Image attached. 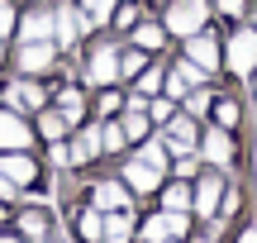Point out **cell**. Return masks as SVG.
<instances>
[{
	"mask_svg": "<svg viewBox=\"0 0 257 243\" xmlns=\"http://www.w3.org/2000/svg\"><path fill=\"white\" fill-rule=\"evenodd\" d=\"M205 19H210V10H205V0H176L172 10H167V29L172 34H200L205 29Z\"/></svg>",
	"mask_w": 257,
	"mask_h": 243,
	"instance_id": "1",
	"label": "cell"
},
{
	"mask_svg": "<svg viewBox=\"0 0 257 243\" xmlns=\"http://www.w3.org/2000/svg\"><path fill=\"white\" fill-rule=\"evenodd\" d=\"M229 67L238 76H248L257 67V34H252V29H238V34L229 38Z\"/></svg>",
	"mask_w": 257,
	"mask_h": 243,
	"instance_id": "2",
	"label": "cell"
},
{
	"mask_svg": "<svg viewBox=\"0 0 257 243\" xmlns=\"http://www.w3.org/2000/svg\"><path fill=\"white\" fill-rule=\"evenodd\" d=\"M86 72H91L95 86H110L114 76H119V53H114V48H100V53L91 57V67H86Z\"/></svg>",
	"mask_w": 257,
	"mask_h": 243,
	"instance_id": "3",
	"label": "cell"
},
{
	"mask_svg": "<svg viewBox=\"0 0 257 243\" xmlns=\"http://www.w3.org/2000/svg\"><path fill=\"white\" fill-rule=\"evenodd\" d=\"M191 62H195V67H205V76L219 67V48H214V38H210V34H205V38H200V34H191Z\"/></svg>",
	"mask_w": 257,
	"mask_h": 243,
	"instance_id": "4",
	"label": "cell"
},
{
	"mask_svg": "<svg viewBox=\"0 0 257 243\" xmlns=\"http://www.w3.org/2000/svg\"><path fill=\"white\" fill-rule=\"evenodd\" d=\"M128 186H134V191H153L157 186V181H162V172H157L153 167V162H143V158H138V162H128Z\"/></svg>",
	"mask_w": 257,
	"mask_h": 243,
	"instance_id": "5",
	"label": "cell"
},
{
	"mask_svg": "<svg viewBox=\"0 0 257 243\" xmlns=\"http://www.w3.org/2000/svg\"><path fill=\"white\" fill-rule=\"evenodd\" d=\"M19 62H24L29 72H43V67L53 62V43H43V38H34V43H24V53H19Z\"/></svg>",
	"mask_w": 257,
	"mask_h": 243,
	"instance_id": "6",
	"label": "cell"
},
{
	"mask_svg": "<svg viewBox=\"0 0 257 243\" xmlns=\"http://www.w3.org/2000/svg\"><path fill=\"white\" fill-rule=\"evenodd\" d=\"M205 158H210V162H219V167L233 158V148H229V134H224V124L205 134Z\"/></svg>",
	"mask_w": 257,
	"mask_h": 243,
	"instance_id": "7",
	"label": "cell"
},
{
	"mask_svg": "<svg viewBox=\"0 0 257 243\" xmlns=\"http://www.w3.org/2000/svg\"><path fill=\"white\" fill-rule=\"evenodd\" d=\"M0 143H5V148H24L29 143V129L15 119V114H5V110H0Z\"/></svg>",
	"mask_w": 257,
	"mask_h": 243,
	"instance_id": "8",
	"label": "cell"
},
{
	"mask_svg": "<svg viewBox=\"0 0 257 243\" xmlns=\"http://www.w3.org/2000/svg\"><path fill=\"white\" fill-rule=\"evenodd\" d=\"M214 205H219V177H205L200 191H195V210L200 215H214Z\"/></svg>",
	"mask_w": 257,
	"mask_h": 243,
	"instance_id": "9",
	"label": "cell"
},
{
	"mask_svg": "<svg viewBox=\"0 0 257 243\" xmlns=\"http://www.w3.org/2000/svg\"><path fill=\"white\" fill-rule=\"evenodd\" d=\"M167 134H172V143H167L172 153H186V148L195 143V129H191V119H172V124H167Z\"/></svg>",
	"mask_w": 257,
	"mask_h": 243,
	"instance_id": "10",
	"label": "cell"
},
{
	"mask_svg": "<svg viewBox=\"0 0 257 243\" xmlns=\"http://www.w3.org/2000/svg\"><path fill=\"white\" fill-rule=\"evenodd\" d=\"M0 172H5L15 186H19V181H34V162H29V158H19V148H15V158H5V162H0Z\"/></svg>",
	"mask_w": 257,
	"mask_h": 243,
	"instance_id": "11",
	"label": "cell"
},
{
	"mask_svg": "<svg viewBox=\"0 0 257 243\" xmlns=\"http://www.w3.org/2000/svg\"><path fill=\"white\" fill-rule=\"evenodd\" d=\"M95 205H100V210H124L128 196L114 186V181H100V186H95Z\"/></svg>",
	"mask_w": 257,
	"mask_h": 243,
	"instance_id": "12",
	"label": "cell"
},
{
	"mask_svg": "<svg viewBox=\"0 0 257 243\" xmlns=\"http://www.w3.org/2000/svg\"><path fill=\"white\" fill-rule=\"evenodd\" d=\"M100 153V129H86L81 139H76V148H72V162H86V158H95Z\"/></svg>",
	"mask_w": 257,
	"mask_h": 243,
	"instance_id": "13",
	"label": "cell"
},
{
	"mask_svg": "<svg viewBox=\"0 0 257 243\" xmlns=\"http://www.w3.org/2000/svg\"><path fill=\"white\" fill-rule=\"evenodd\" d=\"M81 29H86V19H81V15H72V10H62V15H57V38H62V43H72Z\"/></svg>",
	"mask_w": 257,
	"mask_h": 243,
	"instance_id": "14",
	"label": "cell"
},
{
	"mask_svg": "<svg viewBox=\"0 0 257 243\" xmlns=\"http://www.w3.org/2000/svg\"><path fill=\"white\" fill-rule=\"evenodd\" d=\"M19 34H24V43H34V38H48V34H53V19H48V15H29Z\"/></svg>",
	"mask_w": 257,
	"mask_h": 243,
	"instance_id": "15",
	"label": "cell"
},
{
	"mask_svg": "<svg viewBox=\"0 0 257 243\" xmlns=\"http://www.w3.org/2000/svg\"><path fill=\"white\" fill-rule=\"evenodd\" d=\"M105 243H128V215H124V210L110 215V224H105Z\"/></svg>",
	"mask_w": 257,
	"mask_h": 243,
	"instance_id": "16",
	"label": "cell"
},
{
	"mask_svg": "<svg viewBox=\"0 0 257 243\" xmlns=\"http://www.w3.org/2000/svg\"><path fill=\"white\" fill-rule=\"evenodd\" d=\"M148 134V114L138 110V105H128V114H124V139H143Z\"/></svg>",
	"mask_w": 257,
	"mask_h": 243,
	"instance_id": "17",
	"label": "cell"
},
{
	"mask_svg": "<svg viewBox=\"0 0 257 243\" xmlns=\"http://www.w3.org/2000/svg\"><path fill=\"white\" fill-rule=\"evenodd\" d=\"M81 238L86 243H100L105 238V219L95 215V210H86V215H81Z\"/></svg>",
	"mask_w": 257,
	"mask_h": 243,
	"instance_id": "18",
	"label": "cell"
},
{
	"mask_svg": "<svg viewBox=\"0 0 257 243\" xmlns=\"http://www.w3.org/2000/svg\"><path fill=\"white\" fill-rule=\"evenodd\" d=\"M10 100H19V110H34V105H43V91L38 86H15Z\"/></svg>",
	"mask_w": 257,
	"mask_h": 243,
	"instance_id": "19",
	"label": "cell"
},
{
	"mask_svg": "<svg viewBox=\"0 0 257 243\" xmlns=\"http://www.w3.org/2000/svg\"><path fill=\"white\" fill-rule=\"evenodd\" d=\"M19 229H24L29 238H43L48 234V219L38 215V210H29V215H19Z\"/></svg>",
	"mask_w": 257,
	"mask_h": 243,
	"instance_id": "20",
	"label": "cell"
},
{
	"mask_svg": "<svg viewBox=\"0 0 257 243\" xmlns=\"http://www.w3.org/2000/svg\"><path fill=\"white\" fill-rule=\"evenodd\" d=\"M134 38H138V48H162V29H157V24H143V29H134Z\"/></svg>",
	"mask_w": 257,
	"mask_h": 243,
	"instance_id": "21",
	"label": "cell"
},
{
	"mask_svg": "<svg viewBox=\"0 0 257 243\" xmlns=\"http://www.w3.org/2000/svg\"><path fill=\"white\" fill-rule=\"evenodd\" d=\"M143 238H148V243H167V238H172V234H167V215L148 219V224H143Z\"/></svg>",
	"mask_w": 257,
	"mask_h": 243,
	"instance_id": "22",
	"label": "cell"
},
{
	"mask_svg": "<svg viewBox=\"0 0 257 243\" xmlns=\"http://www.w3.org/2000/svg\"><path fill=\"white\" fill-rule=\"evenodd\" d=\"M100 148H124V124H105V129H100Z\"/></svg>",
	"mask_w": 257,
	"mask_h": 243,
	"instance_id": "23",
	"label": "cell"
},
{
	"mask_svg": "<svg viewBox=\"0 0 257 243\" xmlns=\"http://www.w3.org/2000/svg\"><path fill=\"white\" fill-rule=\"evenodd\" d=\"M57 105H62V119H81V95H76V91H62Z\"/></svg>",
	"mask_w": 257,
	"mask_h": 243,
	"instance_id": "24",
	"label": "cell"
},
{
	"mask_svg": "<svg viewBox=\"0 0 257 243\" xmlns=\"http://www.w3.org/2000/svg\"><path fill=\"white\" fill-rule=\"evenodd\" d=\"M191 205V191L186 186H167V210H186Z\"/></svg>",
	"mask_w": 257,
	"mask_h": 243,
	"instance_id": "25",
	"label": "cell"
},
{
	"mask_svg": "<svg viewBox=\"0 0 257 243\" xmlns=\"http://www.w3.org/2000/svg\"><path fill=\"white\" fill-rule=\"evenodd\" d=\"M143 162H153V167L162 172L167 167V148H162V143H143Z\"/></svg>",
	"mask_w": 257,
	"mask_h": 243,
	"instance_id": "26",
	"label": "cell"
},
{
	"mask_svg": "<svg viewBox=\"0 0 257 243\" xmlns=\"http://www.w3.org/2000/svg\"><path fill=\"white\" fill-rule=\"evenodd\" d=\"M81 5H86V15H91V19H110L114 0H81Z\"/></svg>",
	"mask_w": 257,
	"mask_h": 243,
	"instance_id": "27",
	"label": "cell"
},
{
	"mask_svg": "<svg viewBox=\"0 0 257 243\" xmlns=\"http://www.w3.org/2000/svg\"><path fill=\"white\" fill-rule=\"evenodd\" d=\"M214 114H219L224 129H229V124H238V105H233V100H219V105H214Z\"/></svg>",
	"mask_w": 257,
	"mask_h": 243,
	"instance_id": "28",
	"label": "cell"
},
{
	"mask_svg": "<svg viewBox=\"0 0 257 243\" xmlns=\"http://www.w3.org/2000/svg\"><path fill=\"white\" fill-rule=\"evenodd\" d=\"M62 129H67L62 114H43V134H48V139H62Z\"/></svg>",
	"mask_w": 257,
	"mask_h": 243,
	"instance_id": "29",
	"label": "cell"
},
{
	"mask_svg": "<svg viewBox=\"0 0 257 243\" xmlns=\"http://www.w3.org/2000/svg\"><path fill=\"white\" fill-rule=\"evenodd\" d=\"M167 234H172V238L186 234V215H181V210H167Z\"/></svg>",
	"mask_w": 257,
	"mask_h": 243,
	"instance_id": "30",
	"label": "cell"
},
{
	"mask_svg": "<svg viewBox=\"0 0 257 243\" xmlns=\"http://www.w3.org/2000/svg\"><path fill=\"white\" fill-rule=\"evenodd\" d=\"M119 72H128V76H134V72H143V53H128V57H119Z\"/></svg>",
	"mask_w": 257,
	"mask_h": 243,
	"instance_id": "31",
	"label": "cell"
},
{
	"mask_svg": "<svg viewBox=\"0 0 257 243\" xmlns=\"http://www.w3.org/2000/svg\"><path fill=\"white\" fill-rule=\"evenodd\" d=\"M10 24H15V10H10L5 0H0V34H10Z\"/></svg>",
	"mask_w": 257,
	"mask_h": 243,
	"instance_id": "32",
	"label": "cell"
},
{
	"mask_svg": "<svg viewBox=\"0 0 257 243\" xmlns=\"http://www.w3.org/2000/svg\"><path fill=\"white\" fill-rule=\"evenodd\" d=\"M138 86H143V91H157V86H162V76H157V72H143V76H138Z\"/></svg>",
	"mask_w": 257,
	"mask_h": 243,
	"instance_id": "33",
	"label": "cell"
},
{
	"mask_svg": "<svg viewBox=\"0 0 257 243\" xmlns=\"http://www.w3.org/2000/svg\"><path fill=\"white\" fill-rule=\"evenodd\" d=\"M153 119H162V124H167V119H172V105H167V100H157V105H153Z\"/></svg>",
	"mask_w": 257,
	"mask_h": 243,
	"instance_id": "34",
	"label": "cell"
},
{
	"mask_svg": "<svg viewBox=\"0 0 257 243\" xmlns=\"http://www.w3.org/2000/svg\"><path fill=\"white\" fill-rule=\"evenodd\" d=\"M176 172H181V177H191V172H195V158H191V153H181V162H176Z\"/></svg>",
	"mask_w": 257,
	"mask_h": 243,
	"instance_id": "35",
	"label": "cell"
},
{
	"mask_svg": "<svg viewBox=\"0 0 257 243\" xmlns=\"http://www.w3.org/2000/svg\"><path fill=\"white\" fill-rule=\"evenodd\" d=\"M219 10H224V15H238V10H243V0H219Z\"/></svg>",
	"mask_w": 257,
	"mask_h": 243,
	"instance_id": "36",
	"label": "cell"
},
{
	"mask_svg": "<svg viewBox=\"0 0 257 243\" xmlns=\"http://www.w3.org/2000/svg\"><path fill=\"white\" fill-rule=\"evenodd\" d=\"M238 243H257V229H243V238Z\"/></svg>",
	"mask_w": 257,
	"mask_h": 243,
	"instance_id": "37",
	"label": "cell"
},
{
	"mask_svg": "<svg viewBox=\"0 0 257 243\" xmlns=\"http://www.w3.org/2000/svg\"><path fill=\"white\" fill-rule=\"evenodd\" d=\"M0 243H19V238H0Z\"/></svg>",
	"mask_w": 257,
	"mask_h": 243,
	"instance_id": "38",
	"label": "cell"
}]
</instances>
